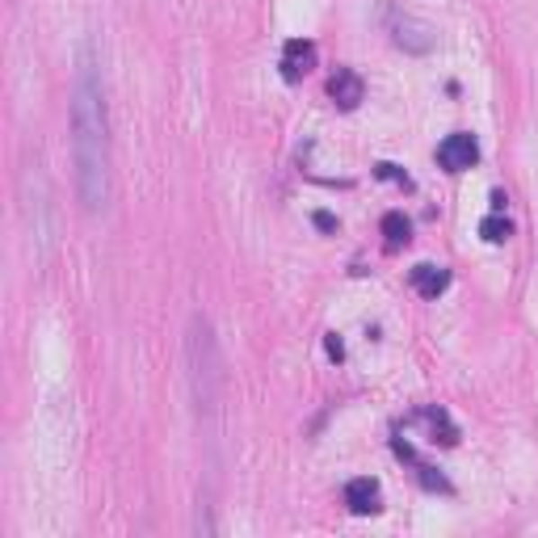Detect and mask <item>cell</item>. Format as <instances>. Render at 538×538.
Masks as SVG:
<instances>
[{
    "instance_id": "1",
    "label": "cell",
    "mask_w": 538,
    "mask_h": 538,
    "mask_svg": "<svg viewBox=\"0 0 538 538\" xmlns=\"http://www.w3.org/2000/svg\"><path fill=\"white\" fill-rule=\"evenodd\" d=\"M72 160H76V190L89 215L110 206V122H105L102 76L93 55H80L76 85H72Z\"/></svg>"
},
{
    "instance_id": "2",
    "label": "cell",
    "mask_w": 538,
    "mask_h": 538,
    "mask_svg": "<svg viewBox=\"0 0 538 538\" xmlns=\"http://www.w3.org/2000/svg\"><path fill=\"white\" fill-rule=\"evenodd\" d=\"M437 165L446 168V173H467V168H475L480 165V143H475V135H467V130L446 135V139L437 143Z\"/></svg>"
},
{
    "instance_id": "3",
    "label": "cell",
    "mask_w": 538,
    "mask_h": 538,
    "mask_svg": "<svg viewBox=\"0 0 538 538\" xmlns=\"http://www.w3.org/2000/svg\"><path fill=\"white\" fill-rule=\"evenodd\" d=\"M278 67H282V76L295 85V80H303L311 67H316V47H311L308 39H291L282 47V64Z\"/></svg>"
},
{
    "instance_id": "4",
    "label": "cell",
    "mask_w": 538,
    "mask_h": 538,
    "mask_svg": "<svg viewBox=\"0 0 538 538\" xmlns=\"http://www.w3.org/2000/svg\"><path fill=\"white\" fill-rule=\"evenodd\" d=\"M391 30H396V47H404V51H412V55L434 51V26H425L417 17H399Z\"/></svg>"
},
{
    "instance_id": "5",
    "label": "cell",
    "mask_w": 538,
    "mask_h": 538,
    "mask_svg": "<svg viewBox=\"0 0 538 538\" xmlns=\"http://www.w3.org/2000/svg\"><path fill=\"white\" fill-rule=\"evenodd\" d=\"M362 76L354 72V67H336L333 76H328V97H333L341 110H358V102H362Z\"/></svg>"
},
{
    "instance_id": "6",
    "label": "cell",
    "mask_w": 538,
    "mask_h": 538,
    "mask_svg": "<svg viewBox=\"0 0 538 538\" xmlns=\"http://www.w3.org/2000/svg\"><path fill=\"white\" fill-rule=\"evenodd\" d=\"M345 505H349V513H358V517H366V513H374L379 509V484L374 480H349L345 484Z\"/></svg>"
},
{
    "instance_id": "7",
    "label": "cell",
    "mask_w": 538,
    "mask_h": 538,
    "mask_svg": "<svg viewBox=\"0 0 538 538\" xmlns=\"http://www.w3.org/2000/svg\"><path fill=\"white\" fill-rule=\"evenodd\" d=\"M412 286H417V295H425V299H437L442 291L450 286V269H442V265H417L412 269Z\"/></svg>"
},
{
    "instance_id": "8",
    "label": "cell",
    "mask_w": 538,
    "mask_h": 538,
    "mask_svg": "<svg viewBox=\"0 0 538 538\" xmlns=\"http://www.w3.org/2000/svg\"><path fill=\"white\" fill-rule=\"evenodd\" d=\"M421 421L429 425V434H434V442H442V446H459V429H454V421H450L442 408H429L421 412Z\"/></svg>"
},
{
    "instance_id": "9",
    "label": "cell",
    "mask_w": 538,
    "mask_h": 538,
    "mask_svg": "<svg viewBox=\"0 0 538 538\" xmlns=\"http://www.w3.org/2000/svg\"><path fill=\"white\" fill-rule=\"evenodd\" d=\"M383 236H387V248H399V244H408L412 223L399 215V211H387L383 215Z\"/></svg>"
},
{
    "instance_id": "10",
    "label": "cell",
    "mask_w": 538,
    "mask_h": 538,
    "mask_svg": "<svg viewBox=\"0 0 538 538\" xmlns=\"http://www.w3.org/2000/svg\"><path fill=\"white\" fill-rule=\"evenodd\" d=\"M480 236L488 244H505L513 236V223L505 215H488V219H480Z\"/></svg>"
},
{
    "instance_id": "11",
    "label": "cell",
    "mask_w": 538,
    "mask_h": 538,
    "mask_svg": "<svg viewBox=\"0 0 538 538\" xmlns=\"http://www.w3.org/2000/svg\"><path fill=\"white\" fill-rule=\"evenodd\" d=\"M374 173H379V177H383V181H404V173H399V165H391V160H383V165L374 168Z\"/></svg>"
},
{
    "instance_id": "12",
    "label": "cell",
    "mask_w": 538,
    "mask_h": 538,
    "mask_svg": "<svg viewBox=\"0 0 538 538\" xmlns=\"http://www.w3.org/2000/svg\"><path fill=\"white\" fill-rule=\"evenodd\" d=\"M328 358H333V362H341V358H345V345L336 341V333H328Z\"/></svg>"
},
{
    "instance_id": "13",
    "label": "cell",
    "mask_w": 538,
    "mask_h": 538,
    "mask_svg": "<svg viewBox=\"0 0 538 538\" xmlns=\"http://www.w3.org/2000/svg\"><path fill=\"white\" fill-rule=\"evenodd\" d=\"M316 228H324V231H333V228H336V219H333V215H324V211H320V215H316Z\"/></svg>"
}]
</instances>
